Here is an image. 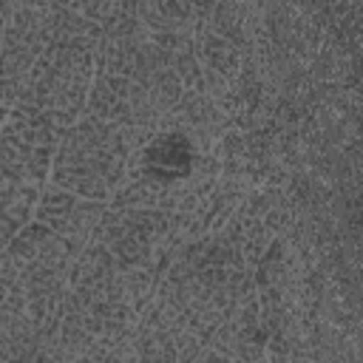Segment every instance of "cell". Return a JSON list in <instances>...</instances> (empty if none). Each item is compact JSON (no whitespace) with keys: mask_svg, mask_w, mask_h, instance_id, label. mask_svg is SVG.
<instances>
[{"mask_svg":"<svg viewBox=\"0 0 363 363\" xmlns=\"http://www.w3.org/2000/svg\"><path fill=\"white\" fill-rule=\"evenodd\" d=\"M128 156L122 153L113 125L82 113L60 139L48 182L74 193L77 199L111 201V196L128 182Z\"/></svg>","mask_w":363,"mask_h":363,"instance_id":"obj_1","label":"cell"},{"mask_svg":"<svg viewBox=\"0 0 363 363\" xmlns=\"http://www.w3.org/2000/svg\"><path fill=\"white\" fill-rule=\"evenodd\" d=\"M99 40H60L48 45L51 88L43 111L65 113L77 122L85 113L88 91L94 82V48Z\"/></svg>","mask_w":363,"mask_h":363,"instance_id":"obj_2","label":"cell"},{"mask_svg":"<svg viewBox=\"0 0 363 363\" xmlns=\"http://www.w3.org/2000/svg\"><path fill=\"white\" fill-rule=\"evenodd\" d=\"M201 153L196 145L179 130H159L139 153H130L125 162L128 179H145L156 187H176L182 184Z\"/></svg>","mask_w":363,"mask_h":363,"instance_id":"obj_3","label":"cell"},{"mask_svg":"<svg viewBox=\"0 0 363 363\" xmlns=\"http://www.w3.org/2000/svg\"><path fill=\"white\" fill-rule=\"evenodd\" d=\"M40 346V335L26 315V289L23 284L9 289L0 303V360L31 363Z\"/></svg>","mask_w":363,"mask_h":363,"instance_id":"obj_4","label":"cell"},{"mask_svg":"<svg viewBox=\"0 0 363 363\" xmlns=\"http://www.w3.org/2000/svg\"><path fill=\"white\" fill-rule=\"evenodd\" d=\"M119 272L111 250L105 244H88L68 267V289L82 303L91 306L96 301H105L111 278Z\"/></svg>","mask_w":363,"mask_h":363,"instance_id":"obj_5","label":"cell"},{"mask_svg":"<svg viewBox=\"0 0 363 363\" xmlns=\"http://www.w3.org/2000/svg\"><path fill=\"white\" fill-rule=\"evenodd\" d=\"M128 96H130V79L94 71L85 111L108 125H119V122H128Z\"/></svg>","mask_w":363,"mask_h":363,"instance_id":"obj_6","label":"cell"},{"mask_svg":"<svg viewBox=\"0 0 363 363\" xmlns=\"http://www.w3.org/2000/svg\"><path fill=\"white\" fill-rule=\"evenodd\" d=\"M136 17L147 28V34L164 31H196V3L190 0H139Z\"/></svg>","mask_w":363,"mask_h":363,"instance_id":"obj_7","label":"cell"},{"mask_svg":"<svg viewBox=\"0 0 363 363\" xmlns=\"http://www.w3.org/2000/svg\"><path fill=\"white\" fill-rule=\"evenodd\" d=\"M105 210H108V201L79 199V201H77V207H74V213H71V216H68V221L62 224V230H60V233H54V235H60V238H62V244H65V250H68L71 261H74V258H77L88 244H96V241H94V235H96V227H99V221H102Z\"/></svg>","mask_w":363,"mask_h":363,"instance_id":"obj_8","label":"cell"},{"mask_svg":"<svg viewBox=\"0 0 363 363\" xmlns=\"http://www.w3.org/2000/svg\"><path fill=\"white\" fill-rule=\"evenodd\" d=\"M40 190H43V184L26 182V184L17 190V196H14L9 204L0 207V250H6V247L20 235V230H23L28 221H34V204H37V199H40Z\"/></svg>","mask_w":363,"mask_h":363,"instance_id":"obj_9","label":"cell"},{"mask_svg":"<svg viewBox=\"0 0 363 363\" xmlns=\"http://www.w3.org/2000/svg\"><path fill=\"white\" fill-rule=\"evenodd\" d=\"M164 275V267L153 258L150 264L145 267H130V269H119V281H122V295H125V303L136 309V315L153 301L156 295V286Z\"/></svg>","mask_w":363,"mask_h":363,"instance_id":"obj_10","label":"cell"},{"mask_svg":"<svg viewBox=\"0 0 363 363\" xmlns=\"http://www.w3.org/2000/svg\"><path fill=\"white\" fill-rule=\"evenodd\" d=\"M77 201H79V199H77L74 193H68V190H62V187L45 182L43 190H40V199H37V204H34V221L45 224L51 233H60L62 224L68 221V216L74 213Z\"/></svg>","mask_w":363,"mask_h":363,"instance_id":"obj_11","label":"cell"},{"mask_svg":"<svg viewBox=\"0 0 363 363\" xmlns=\"http://www.w3.org/2000/svg\"><path fill=\"white\" fill-rule=\"evenodd\" d=\"M173 337L164 329H145L136 326V360L139 363H176Z\"/></svg>","mask_w":363,"mask_h":363,"instance_id":"obj_12","label":"cell"},{"mask_svg":"<svg viewBox=\"0 0 363 363\" xmlns=\"http://www.w3.org/2000/svg\"><path fill=\"white\" fill-rule=\"evenodd\" d=\"M162 193L164 187H156L145 179H128L113 196H111V207H156L162 204Z\"/></svg>","mask_w":363,"mask_h":363,"instance_id":"obj_13","label":"cell"},{"mask_svg":"<svg viewBox=\"0 0 363 363\" xmlns=\"http://www.w3.org/2000/svg\"><path fill=\"white\" fill-rule=\"evenodd\" d=\"M145 91H147V96H150L153 108H156L162 116H164V113H170V111L179 105L182 94H184V88H182V82H179V77H176V71H173V68L159 71V74L145 85Z\"/></svg>","mask_w":363,"mask_h":363,"instance_id":"obj_14","label":"cell"},{"mask_svg":"<svg viewBox=\"0 0 363 363\" xmlns=\"http://www.w3.org/2000/svg\"><path fill=\"white\" fill-rule=\"evenodd\" d=\"M51 235V230L45 227V224H40V221H28L23 230H20V235L3 250L9 258H14L20 267L23 264H28V261H34L37 258V252H40V247L45 244V238Z\"/></svg>","mask_w":363,"mask_h":363,"instance_id":"obj_15","label":"cell"},{"mask_svg":"<svg viewBox=\"0 0 363 363\" xmlns=\"http://www.w3.org/2000/svg\"><path fill=\"white\" fill-rule=\"evenodd\" d=\"M108 250H111V255H113V261H116V267H119V269L145 267V264H150V261H153V247H150L147 241H142V238L130 235V233L119 235L113 244H108Z\"/></svg>","mask_w":363,"mask_h":363,"instance_id":"obj_16","label":"cell"},{"mask_svg":"<svg viewBox=\"0 0 363 363\" xmlns=\"http://www.w3.org/2000/svg\"><path fill=\"white\" fill-rule=\"evenodd\" d=\"M269 241H272V235L264 230L261 218H255V221H250V224L244 227V235H241L238 250H241V255H244V261H247V267H250V269L261 261V255L267 252Z\"/></svg>","mask_w":363,"mask_h":363,"instance_id":"obj_17","label":"cell"},{"mask_svg":"<svg viewBox=\"0 0 363 363\" xmlns=\"http://www.w3.org/2000/svg\"><path fill=\"white\" fill-rule=\"evenodd\" d=\"M173 71H176V77H179V82H182V88H184V91L204 94L201 65H199V60H196V54H193V45H190V48H184V51H179V54L173 57Z\"/></svg>","mask_w":363,"mask_h":363,"instance_id":"obj_18","label":"cell"},{"mask_svg":"<svg viewBox=\"0 0 363 363\" xmlns=\"http://www.w3.org/2000/svg\"><path fill=\"white\" fill-rule=\"evenodd\" d=\"M74 11H79L85 20H91L94 26H99L102 31L119 17L122 11V0H91V3H71Z\"/></svg>","mask_w":363,"mask_h":363,"instance_id":"obj_19","label":"cell"},{"mask_svg":"<svg viewBox=\"0 0 363 363\" xmlns=\"http://www.w3.org/2000/svg\"><path fill=\"white\" fill-rule=\"evenodd\" d=\"M74 360L77 357L62 349V343H60L57 335H45V337H40V346H37L31 363H74Z\"/></svg>","mask_w":363,"mask_h":363,"instance_id":"obj_20","label":"cell"},{"mask_svg":"<svg viewBox=\"0 0 363 363\" xmlns=\"http://www.w3.org/2000/svg\"><path fill=\"white\" fill-rule=\"evenodd\" d=\"M173 349H176V363H196L199 354L204 352V340L196 337L193 332L182 329V332L173 337Z\"/></svg>","mask_w":363,"mask_h":363,"instance_id":"obj_21","label":"cell"},{"mask_svg":"<svg viewBox=\"0 0 363 363\" xmlns=\"http://www.w3.org/2000/svg\"><path fill=\"white\" fill-rule=\"evenodd\" d=\"M23 184H26V182H17V179H11L9 173L0 170V207L9 204V201L17 196V190H20Z\"/></svg>","mask_w":363,"mask_h":363,"instance_id":"obj_22","label":"cell"},{"mask_svg":"<svg viewBox=\"0 0 363 363\" xmlns=\"http://www.w3.org/2000/svg\"><path fill=\"white\" fill-rule=\"evenodd\" d=\"M6 11H9V3H0V34H3V26H6Z\"/></svg>","mask_w":363,"mask_h":363,"instance_id":"obj_23","label":"cell"},{"mask_svg":"<svg viewBox=\"0 0 363 363\" xmlns=\"http://www.w3.org/2000/svg\"><path fill=\"white\" fill-rule=\"evenodd\" d=\"M258 363H267V357H264V360H258Z\"/></svg>","mask_w":363,"mask_h":363,"instance_id":"obj_24","label":"cell"},{"mask_svg":"<svg viewBox=\"0 0 363 363\" xmlns=\"http://www.w3.org/2000/svg\"><path fill=\"white\" fill-rule=\"evenodd\" d=\"M0 363H9V360H0Z\"/></svg>","mask_w":363,"mask_h":363,"instance_id":"obj_25","label":"cell"}]
</instances>
